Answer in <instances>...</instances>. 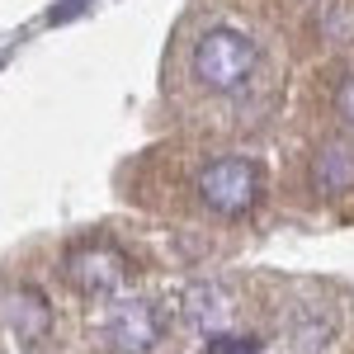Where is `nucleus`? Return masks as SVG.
<instances>
[{
	"label": "nucleus",
	"mask_w": 354,
	"mask_h": 354,
	"mask_svg": "<svg viewBox=\"0 0 354 354\" xmlns=\"http://www.w3.org/2000/svg\"><path fill=\"white\" fill-rule=\"evenodd\" d=\"M260 71V43L236 24H213L194 38L189 76L203 95H236Z\"/></svg>",
	"instance_id": "f257e3e1"
},
{
	"label": "nucleus",
	"mask_w": 354,
	"mask_h": 354,
	"mask_svg": "<svg viewBox=\"0 0 354 354\" xmlns=\"http://www.w3.org/2000/svg\"><path fill=\"white\" fill-rule=\"evenodd\" d=\"M194 194L213 218H250L265 198V165L255 156H213L194 175Z\"/></svg>",
	"instance_id": "f03ea898"
},
{
	"label": "nucleus",
	"mask_w": 354,
	"mask_h": 354,
	"mask_svg": "<svg viewBox=\"0 0 354 354\" xmlns=\"http://www.w3.org/2000/svg\"><path fill=\"white\" fill-rule=\"evenodd\" d=\"M170 317L156 298H118L100 322V340L113 354H151L165 340Z\"/></svg>",
	"instance_id": "7ed1b4c3"
},
{
	"label": "nucleus",
	"mask_w": 354,
	"mask_h": 354,
	"mask_svg": "<svg viewBox=\"0 0 354 354\" xmlns=\"http://www.w3.org/2000/svg\"><path fill=\"white\" fill-rule=\"evenodd\" d=\"M66 283L90 302H109L123 293V283H128V260H123V250H113L109 241H85L76 245L71 255H66Z\"/></svg>",
	"instance_id": "20e7f679"
},
{
	"label": "nucleus",
	"mask_w": 354,
	"mask_h": 354,
	"mask_svg": "<svg viewBox=\"0 0 354 354\" xmlns=\"http://www.w3.org/2000/svg\"><path fill=\"white\" fill-rule=\"evenodd\" d=\"M312 189L340 198L354 189V137H330L312 156Z\"/></svg>",
	"instance_id": "39448f33"
},
{
	"label": "nucleus",
	"mask_w": 354,
	"mask_h": 354,
	"mask_svg": "<svg viewBox=\"0 0 354 354\" xmlns=\"http://www.w3.org/2000/svg\"><path fill=\"white\" fill-rule=\"evenodd\" d=\"M185 317H189L198 330H218L227 317H232V298L222 283H194L185 293Z\"/></svg>",
	"instance_id": "423d86ee"
},
{
	"label": "nucleus",
	"mask_w": 354,
	"mask_h": 354,
	"mask_svg": "<svg viewBox=\"0 0 354 354\" xmlns=\"http://www.w3.org/2000/svg\"><path fill=\"white\" fill-rule=\"evenodd\" d=\"M326 335H330V317L322 312V322H317V307H307L293 326V345H298V354H317L326 345Z\"/></svg>",
	"instance_id": "0eeeda50"
},
{
	"label": "nucleus",
	"mask_w": 354,
	"mask_h": 354,
	"mask_svg": "<svg viewBox=\"0 0 354 354\" xmlns=\"http://www.w3.org/2000/svg\"><path fill=\"white\" fill-rule=\"evenodd\" d=\"M203 354H260V345H255V340H236V335H213V340H208V350Z\"/></svg>",
	"instance_id": "6e6552de"
},
{
	"label": "nucleus",
	"mask_w": 354,
	"mask_h": 354,
	"mask_svg": "<svg viewBox=\"0 0 354 354\" xmlns=\"http://www.w3.org/2000/svg\"><path fill=\"white\" fill-rule=\"evenodd\" d=\"M335 113H340L345 128H354V76H345L340 90H335Z\"/></svg>",
	"instance_id": "1a4fd4ad"
}]
</instances>
